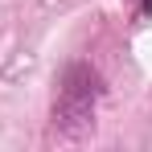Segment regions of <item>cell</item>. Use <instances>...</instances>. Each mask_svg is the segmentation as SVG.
Here are the masks:
<instances>
[{
    "instance_id": "obj_1",
    "label": "cell",
    "mask_w": 152,
    "mask_h": 152,
    "mask_svg": "<svg viewBox=\"0 0 152 152\" xmlns=\"http://www.w3.org/2000/svg\"><path fill=\"white\" fill-rule=\"evenodd\" d=\"M95 107H99V74L82 62L66 66L62 86H58V103H53V127L66 140H78L95 127Z\"/></svg>"
}]
</instances>
